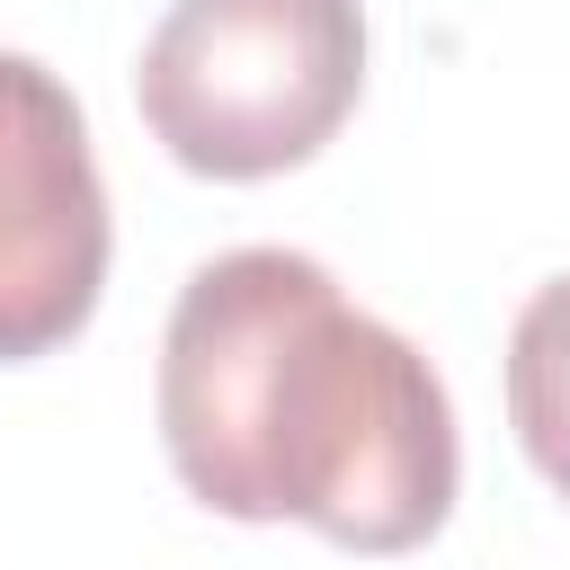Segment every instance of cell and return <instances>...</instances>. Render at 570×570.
Returning a JSON list of instances; mask_svg holds the SVG:
<instances>
[{
    "instance_id": "obj_1",
    "label": "cell",
    "mask_w": 570,
    "mask_h": 570,
    "mask_svg": "<svg viewBox=\"0 0 570 570\" xmlns=\"http://www.w3.org/2000/svg\"><path fill=\"white\" fill-rule=\"evenodd\" d=\"M160 436L223 517H303L347 552H410L454 508V410L436 365L347 312L303 249H223L160 338Z\"/></svg>"
},
{
    "instance_id": "obj_2",
    "label": "cell",
    "mask_w": 570,
    "mask_h": 570,
    "mask_svg": "<svg viewBox=\"0 0 570 570\" xmlns=\"http://www.w3.org/2000/svg\"><path fill=\"white\" fill-rule=\"evenodd\" d=\"M365 89L356 0H169L142 45V125L196 178H276L312 160Z\"/></svg>"
},
{
    "instance_id": "obj_3",
    "label": "cell",
    "mask_w": 570,
    "mask_h": 570,
    "mask_svg": "<svg viewBox=\"0 0 570 570\" xmlns=\"http://www.w3.org/2000/svg\"><path fill=\"white\" fill-rule=\"evenodd\" d=\"M107 285V187L71 89L0 53V365L62 347Z\"/></svg>"
},
{
    "instance_id": "obj_4",
    "label": "cell",
    "mask_w": 570,
    "mask_h": 570,
    "mask_svg": "<svg viewBox=\"0 0 570 570\" xmlns=\"http://www.w3.org/2000/svg\"><path fill=\"white\" fill-rule=\"evenodd\" d=\"M508 419L534 472L570 499V276L534 285V303L508 330Z\"/></svg>"
}]
</instances>
